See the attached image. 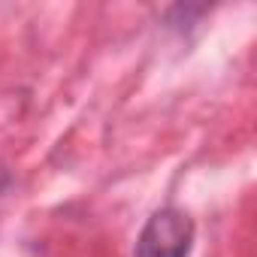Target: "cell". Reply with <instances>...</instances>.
Segmentation results:
<instances>
[{
	"label": "cell",
	"mask_w": 257,
	"mask_h": 257,
	"mask_svg": "<svg viewBox=\"0 0 257 257\" xmlns=\"http://www.w3.org/2000/svg\"><path fill=\"white\" fill-rule=\"evenodd\" d=\"M0 185H4V179H0Z\"/></svg>",
	"instance_id": "2"
},
{
	"label": "cell",
	"mask_w": 257,
	"mask_h": 257,
	"mask_svg": "<svg viewBox=\"0 0 257 257\" xmlns=\"http://www.w3.org/2000/svg\"><path fill=\"white\" fill-rule=\"evenodd\" d=\"M191 245L194 221L179 209H161L146 221L137 239V257H188Z\"/></svg>",
	"instance_id": "1"
}]
</instances>
